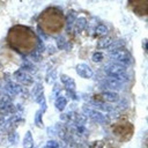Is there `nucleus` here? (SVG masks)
<instances>
[{
  "label": "nucleus",
  "instance_id": "1",
  "mask_svg": "<svg viewBox=\"0 0 148 148\" xmlns=\"http://www.w3.org/2000/svg\"><path fill=\"white\" fill-rule=\"evenodd\" d=\"M7 44L21 53H29L37 46V36L24 25H14L7 34Z\"/></svg>",
  "mask_w": 148,
  "mask_h": 148
},
{
  "label": "nucleus",
  "instance_id": "3",
  "mask_svg": "<svg viewBox=\"0 0 148 148\" xmlns=\"http://www.w3.org/2000/svg\"><path fill=\"white\" fill-rule=\"evenodd\" d=\"M113 133L121 140H127L133 133V126L128 121H118L113 125Z\"/></svg>",
  "mask_w": 148,
  "mask_h": 148
},
{
  "label": "nucleus",
  "instance_id": "4",
  "mask_svg": "<svg viewBox=\"0 0 148 148\" xmlns=\"http://www.w3.org/2000/svg\"><path fill=\"white\" fill-rule=\"evenodd\" d=\"M147 1L148 0H130V7L135 14L140 16H145L147 14V7H148Z\"/></svg>",
  "mask_w": 148,
  "mask_h": 148
},
{
  "label": "nucleus",
  "instance_id": "2",
  "mask_svg": "<svg viewBox=\"0 0 148 148\" xmlns=\"http://www.w3.org/2000/svg\"><path fill=\"white\" fill-rule=\"evenodd\" d=\"M39 28L47 35L60 32L65 25V16L62 12L56 7H50L43 10L38 17Z\"/></svg>",
  "mask_w": 148,
  "mask_h": 148
}]
</instances>
